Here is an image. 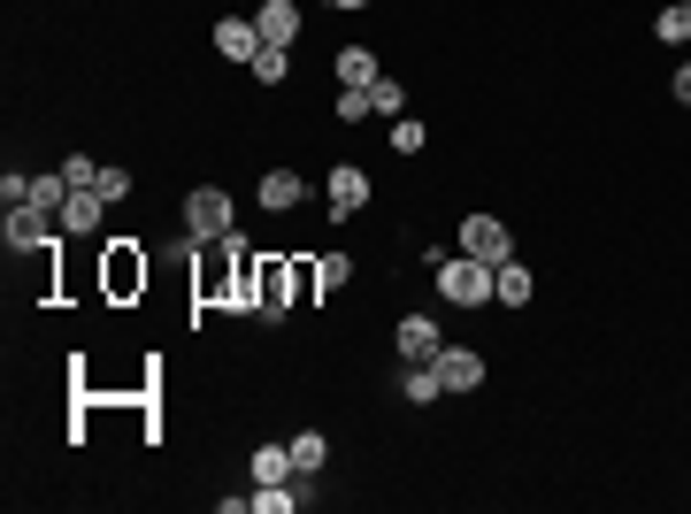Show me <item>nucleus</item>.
<instances>
[{
	"label": "nucleus",
	"instance_id": "obj_20",
	"mask_svg": "<svg viewBox=\"0 0 691 514\" xmlns=\"http://www.w3.org/2000/svg\"><path fill=\"white\" fill-rule=\"evenodd\" d=\"M246 69H254L262 85H285V69H293V46H262V54H254Z\"/></svg>",
	"mask_w": 691,
	"mask_h": 514
},
{
	"label": "nucleus",
	"instance_id": "obj_8",
	"mask_svg": "<svg viewBox=\"0 0 691 514\" xmlns=\"http://www.w3.org/2000/svg\"><path fill=\"white\" fill-rule=\"evenodd\" d=\"M300 200H308V176L300 170H262V207L269 215H293Z\"/></svg>",
	"mask_w": 691,
	"mask_h": 514
},
{
	"label": "nucleus",
	"instance_id": "obj_13",
	"mask_svg": "<svg viewBox=\"0 0 691 514\" xmlns=\"http://www.w3.org/2000/svg\"><path fill=\"white\" fill-rule=\"evenodd\" d=\"M446 392V376H438V361H407V376H400V399L407 407H430Z\"/></svg>",
	"mask_w": 691,
	"mask_h": 514
},
{
	"label": "nucleus",
	"instance_id": "obj_12",
	"mask_svg": "<svg viewBox=\"0 0 691 514\" xmlns=\"http://www.w3.org/2000/svg\"><path fill=\"white\" fill-rule=\"evenodd\" d=\"M215 54H231V62H254V54H262V31H254L246 15H223V23H215Z\"/></svg>",
	"mask_w": 691,
	"mask_h": 514
},
{
	"label": "nucleus",
	"instance_id": "obj_27",
	"mask_svg": "<svg viewBox=\"0 0 691 514\" xmlns=\"http://www.w3.org/2000/svg\"><path fill=\"white\" fill-rule=\"evenodd\" d=\"M677 100H684V108H691V62H684V69H677Z\"/></svg>",
	"mask_w": 691,
	"mask_h": 514
},
{
	"label": "nucleus",
	"instance_id": "obj_10",
	"mask_svg": "<svg viewBox=\"0 0 691 514\" xmlns=\"http://www.w3.org/2000/svg\"><path fill=\"white\" fill-rule=\"evenodd\" d=\"M254 31H262V46H293V39H300V8H293V0H262Z\"/></svg>",
	"mask_w": 691,
	"mask_h": 514
},
{
	"label": "nucleus",
	"instance_id": "obj_3",
	"mask_svg": "<svg viewBox=\"0 0 691 514\" xmlns=\"http://www.w3.org/2000/svg\"><path fill=\"white\" fill-rule=\"evenodd\" d=\"M461 254H477V261H492V269H500V261L515 254V238H508V223H500V215H469V223H461Z\"/></svg>",
	"mask_w": 691,
	"mask_h": 514
},
{
	"label": "nucleus",
	"instance_id": "obj_5",
	"mask_svg": "<svg viewBox=\"0 0 691 514\" xmlns=\"http://www.w3.org/2000/svg\"><path fill=\"white\" fill-rule=\"evenodd\" d=\"M100 207H108V200H100L93 184H70V200H62V215H54V223H62L70 238H93V231H100Z\"/></svg>",
	"mask_w": 691,
	"mask_h": 514
},
{
	"label": "nucleus",
	"instance_id": "obj_4",
	"mask_svg": "<svg viewBox=\"0 0 691 514\" xmlns=\"http://www.w3.org/2000/svg\"><path fill=\"white\" fill-rule=\"evenodd\" d=\"M323 207H331V215H361V207H369V170H353V162H339V170L323 176Z\"/></svg>",
	"mask_w": 691,
	"mask_h": 514
},
{
	"label": "nucleus",
	"instance_id": "obj_9",
	"mask_svg": "<svg viewBox=\"0 0 691 514\" xmlns=\"http://www.w3.org/2000/svg\"><path fill=\"white\" fill-rule=\"evenodd\" d=\"M530 292H538V277H530L515 254H508V261L492 269V308H530Z\"/></svg>",
	"mask_w": 691,
	"mask_h": 514
},
{
	"label": "nucleus",
	"instance_id": "obj_11",
	"mask_svg": "<svg viewBox=\"0 0 691 514\" xmlns=\"http://www.w3.org/2000/svg\"><path fill=\"white\" fill-rule=\"evenodd\" d=\"M46 231H54V215H39V207H8V223H0V246H46Z\"/></svg>",
	"mask_w": 691,
	"mask_h": 514
},
{
	"label": "nucleus",
	"instance_id": "obj_14",
	"mask_svg": "<svg viewBox=\"0 0 691 514\" xmlns=\"http://www.w3.org/2000/svg\"><path fill=\"white\" fill-rule=\"evenodd\" d=\"M293 446H254V484H293Z\"/></svg>",
	"mask_w": 691,
	"mask_h": 514
},
{
	"label": "nucleus",
	"instance_id": "obj_23",
	"mask_svg": "<svg viewBox=\"0 0 691 514\" xmlns=\"http://www.w3.org/2000/svg\"><path fill=\"white\" fill-rule=\"evenodd\" d=\"M361 116H376L369 108V85H339V124H361Z\"/></svg>",
	"mask_w": 691,
	"mask_h": 514
},
{
	"label": "nucleus",
	"instance_id": "obj_18",
	"mask_svg": "<svg viewBox=\"0 0 691 514\" xmlns=\"http://www.w3.org/2000/svg\"><path fill=\"white\" fill-rule=\"evenodd\" d=\"M376 77H384V69H376L369 46H346V54H339V85H376Z\"/></svg>",
	"mask_w": 691,
	"mask_h": 514
},
{
	"label": "nucleus",
	"instance_id": "obj_6",
	"mask_svg": "<svg viewBox=\"0 0 691 514\" xmlns=\"http://www.w3.org/2000/svg\"><path fill=\"white\" fill-rule=\"evenodd\" d=\"M438 376H446V392H477L485 384V353L477 345H446L438 353Z\"/></svg>",
	"mask_w": 691,
	"mask_h": 514
},
{
	"label": "nucleus",
	"instance_id": "obj_19",
	"mask_svg": "<svg viewBox=\"0 0 691 514\" xmlns=\"http://www.w3.org/2000/svg\"><path fill=\"white\" fill-rule=\"evenodd\" d=\"M308 285H323V292H339V285H353V254H316V269H308Z\"/></svg>",
	"mask_w": 691,
	"mask_h": 514
},
{
	"label": "nucleus",
	"instance_id": "obj_28",
	"mask_svg": "<svg viewBox=\"0 0 691 514\" xmlns=\"http://www.w3.org/2000/svg\"><path fill=\"white\" fill-rule=\"evenodd\" d=\"M331 8H346V15H361V8H376V0H331Z\"/></svg>",
	"mask_w": 691,
	"mask_h": 514
},
{
	"label": "nucleus",
	"instance_id": "obj_7",
	"mask_svg": "<svg viewBox=\"0 0 691 514\" xmlns=\"http://www.w3.org/2000/svg\"><path fill=\"white\" fill-rule=\"evenodd\" d=\"M392 345H400V361H438V353H446V339H438L430 315H407V323L392 331Z\"/></svg>",
	"mask_w": 691,
	"mask_h": 514
},
{
	"label": "nucleus",
	"instance_id": "obj_26",
	"mask_svg": "<svg viewBox=\"0 0 691 514\" xmlns=\"http://www.w3.org/2000/svg\"><path fill=\"white\" fill-rule=\"evenodd\" d=\"M392 147L400 154H423V124H392Z\"/></svg>",
	"mask_w": 691,
	"mask_h": 514
},
{
	"label": "nucleus",
	"instance_id": "obj_16",
	"mask_svg": "<svg viewBox=\"0 0 691 514\" xmlns=\"http://www.w3.org/2000/svg\"><path fill=\"white\" fill-rule=\"evenodd\" d=\"M62 200H70V176H31V192H23V207H39V215H62Z\"/></svg>",
	"mask_w": 691,
	"mask_h": 514
},
{
	"label": "nucleus",
	"instance_id": "obj_15",
	"mask_svg": "<svg viewBox=\"0 0 691 514\" xmlns=\"http://www.w3.org/2000/svg\"><path fill=\"white\" fill-rule=\"evenodd\" d=\"M653 39H661V46H684L691 39V0H669V8L653 15Z\"/></svg>",
	"mask_w": 691,
	"mask_h": 514
},
{
	"label": "nucleus",
	"instance_id": "obj_17",
	"mask_svg": "<svg viewBox=\"0 0 691 514\" xmlns=\"http://www.w3.org/2000/svg\"><path fill=\"white\" fill-rule=\"evenodd\" d=\"M285 446H293V469H300V476H316V469L331 461V446H323V430H300V438H285Z\"/></svg>",
	"mask_w": 691,
	"mask_h": 514
},
{
	"label": "nucleus",
	"instance_id": "obj_21",
	"mask_svg": "<svg viewBox=\"0 0 691 514\" xmlns=\"http://www.w3.org/2000/svg\"><path fill=\"white\" fill-rule=\"evenodd\" d=\"M369 108H376V116H400V108H407V85H400V77H376V85H369Z\"/></svg>",
	"mask_w": 691,
	"mask_h": 514
},
{
	"label": "nucleus",
	"instance_id": "obj_25",
	"mask_svg": "<svg viewBox=\"0 0 691 514\" xmlns=\"http://www.w3.org/2000/svg\"><path fill=\"white\" fill-rule=\"evenodd\" d=\"M62 176H70V184H100V162H85V154H70V162H62Z\"/></svg>",
	"mask_w": 691,
	"mask_h": 514
},
{
	"label": "nucleus",
	"instance_id": "obj_1",
	"mask_svg": "<svg viewBox=\"0 0 691 514\" xmlns=\"http://www.w3.org/2000/svg\"><path fill=\"white\" fill-rule=\"evenodd\" d=\"M438 292H446L454 308H492V261L446 254V261H438Z\"/></svg>",
	"mask_w": 691,
	"mask_h": 514
},
{
	"label": "nucleus",
	"instance_id": "obj_24",
	"mask_svg": "<svg viewBox=\"0 0 691 514\" xmlns=\"http://www.w3.org/2000/svg\"><path fill=\"white\" fill-rule=\"evenodd\" d=\"M93 192H100L108 207H116V200H131V170H116V162H108V170H100V184H93Z\"/></svg>",
	"mask_w": 691,
	"mask_h": 514
},
{
	"label": "nucleus",
	"instance_id": "obj_22",
	"mask_svg": "<svg viewBox=\"0 0 691 514\" xmlns=\"http://www.w3.org/2000/svg\"><path fill=\"white\" fill-rule=\"evenodd\" d=\"M254 507H262V514H285V507H300V492H293V484H254Z\"/></svg>",
	"mask_w": 691,
	"mask_h": 514
},
{
	"label": "nucleus",
	"instance_id": "obj_2",
	"mask_svg": "<svg viewBox=\"0 0 691 514\" xmlns=\"http://www.w3.org/2000/svg\"><path fill=\"white\" fill-rule=\"evenodd\" d=\"M231 192L223 184H200V192H184V231H192V246H215V238H231Z\"/></svg>",
	"mask_w": 691,
	"mask_h": 514
}]
</instances>
